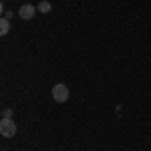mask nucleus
Returning <instances> with one entry per match:
<instances>
[{"label": "nucleus", "mask_w": 151, "mask_h": 151, "mask_svg": "<svg viewBox=\"0 0 151 151\" xmlns=\"http://www.w3.org/2000/svg\"><path fill=\"white\" fill-rule=\"evenodd\" d=\"M2 119H12V109H10V107L2 109Z\"/></svg>", "instance_id": "obj_6"}, {"label": "nucleus", "mask_w": 151, "mask_h": 151, "mask_svg": "<svg viewBox=\"0 0 151 151\" xmlns=\"http://www.w3.org/2000/svg\"><path fill=\"white\" fill-rule=\"evenodd\" d=\"M35 14H36V6H32V4H24V6H20V10H18V16L22 20H30Z\"/></svg>", "instance_id": "obj_3"}, {"label": "nucleus", "mask_w": 151, "mask_h": 151, "mask_svg": "<svg viewBox=\"0 0 151 151\" xmlns=\"http://www.w3.org/2000/svg\"><path fill=\"white\" fill-rule=\"evenodd\" d=\"M0 135L2 137H14L16 135V125L12 119H2L0 121Z\"/></svg>", "instance_id": "obj_2"}, {"label": "nucleus", "mask_w": 151, "mask_h": 151, "mask_svg": "<svg viewBox=\"0 0 151 151\" xmlns=\"http://www.w3.org/2000/svg\"><path fill=\"white\" fill-rule=\"evenodd\" d=\"M2 12H4L2 18H6V20H10V18H12V10H4V6H2Z\"/></svg>", "instance_id": "obj_7"}, {"label": "nucleus", "mask_w": 151, "mask_h": 151, "mask_svg": "<svg viewBox=\"0 0 151 151\" xmlns=\"http://www.w3.org/2000/svg\"><path fill=\"white\" fill-rule=\"evenodd\" d=\"M36 10L38 12H42V14H48V12L52 10V6H50V2H47V0H42L38 6H36Z\"/></svg>", "instance_id": "obj_4"}, {"label": "nucleus", "mask_w": 151, "mask_h": 151, "mask_svg": "<svg viewBox=\"0 0 151 151\" xmlns=\"http://www.w3.org/2000/svg\"><path fill=\"white\" fill-rule=\"evenodd\" d=\"M10 32V20H6V18H2L0 20V35H8Z\"/></svg>", "instance_id": "obj_5"}, {"label": "nucleus", "mask_w": 151, "mask_h": 151, "mask_svg": "<svg viewBox=\"0 0 151 151\" xmlns=\"http://www.w3.org/2000/svg\"><path fill=\"white\" fill-rule=\"evenodd\" d=\"M69 87L67 85H63V83H58L52 87V99L57 101V103H65V101H69Z\"/></svg>", "instance_id": "obj_1"}]
</instances>
